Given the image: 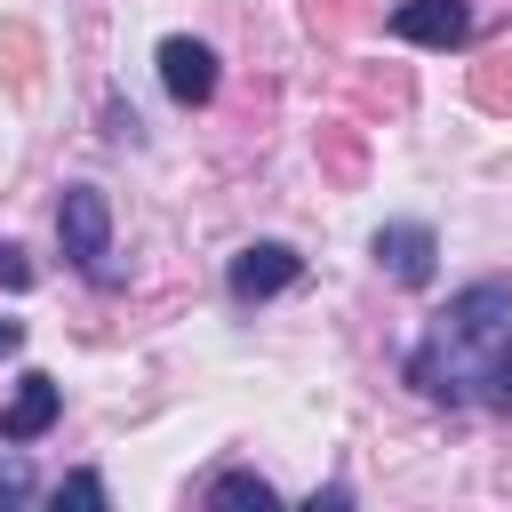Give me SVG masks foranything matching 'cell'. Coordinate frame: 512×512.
Instances as JSON below:
<instances>
[{
	"label": "cell",
	"instance_id": "cell-1",
	"mask_svg": "<svg viewBox=\"0 0 512 512\" xmlns=\"http://www.w3.org/2000/svg\"><path fill=\"white\" fill-rule=\"evenodd\" d=\"M504 344H512V280H472L464 296H448V312H432L424 344L408 352V384L456 408L472 384H488V360Z\"/></svg>",
	"mask_w": 512,
	"mask_h": 512
},
{
	"label": "cell",
	"instance_id": "cell-2",
	"mask_svg": "<svg viewBox=\"0 0 512 512\" xmlns=\"http://www.w3.org/2000/svg\"><path fill=\"white\" fill-rule=\"evenodd\" d=\"M56 240H64V256H72L96 288H112V280H120V272L104 264V256H112V200H104L96 184H72V192L56 200Z\"/></svg>",
	"mask_w": 512,
	"mask_h": 512
},
{
	"label": "cell",
	"instance_id": "cell-3",
	"mask_svg": "<svg viewBox=\"0 0 512 512\" xmlns=\"http://www.w3.org/2000/svg\"><path fill=\"white\" fill-rule=\"evenodd\" d=\"M56 416H64V384L32 368V376L16 384V400L0 408V440H8V448H32V440H40V432H48Z\"/></svg>",
	"mask_w": 512,
	"mask_h": 512
},
{
	"label": "cell",
	"instance_id": "cell-4",
	"mask_svg": "<svg viewBox=\"0 0 512 512\" xmlns=\"http://www.w3.org/2000/svg\"><path fill=\"white\" fill-rule=\"evenodd\" d=\"M296 272H304V256H296V248L256 240V248H240V256H232V296H240V304H264V296H280Z\"/></svg>",
	"mask_w": 512,
	"mask_h": 512
},
{
	"label": "cell",
	"instance_id": "cell-5",
	"mask_svg": "<svg viewBox=\"0 0 512 512\" xmlns=\"http://www.w3.org/2000/svg\"><path fill=\"white\" fill-rule=\"evenodd\" d=\"M392 32L416 40V48H456V40L472 32V8H464V0H400V8H392Z\"/></svg>",
	"mask_w": 512,
	"mask_h": 512
},
{
	"label": "cell",
	"instance_id": "cell-6",
	"mask_svg": "<svg viewBox=\"0 0 512 512\" xmlns=\"http://www.w3.org/2000/svg\"><path fill=\"white\" fill-rule=\"evenodd\" d=\"M160 88L176 96V104H208L216 96V56L200 48V40H160Z\"/></svg>",
	"mask_w": 512,
	"mask_h": 512
},
{
	"label": "cell",
	"instance_id": "cell-7",
	"mask_svg": "<svg viewBox=\"0 0 512 512\" xmlns=\"http://www.w3.org/2000/svg\"><path fill=\"white\" fill-rule=\"evenodd\" d=\"M432 256H440L432 224H384V232H376V264H384L400 288H424V280H432Z\"/></svg>",
	"mask_w": 512,
	"mask_h": 512
},
{
	"label": "cell",
	"instance_id": "cell-8",
	"mask_svg": "<svg viewBox=\"0 0 512 512\" xmlns=\"http://www.w3.org/2000/svg\"><path fill=\"white\" fill-rule=\"evenodd\" d=\"M208 504H272V480L264 472H224V480H208Z\"/></svg>",
	"mask_w": 512,
	"mask_h": 512
},
{
	"label": "cell",
	"instance_id": "cell-9",
	"mask_svg": "<svg viewBox=\"0 0 512 512\" xmlns=\"http://www.w3.org/2000/svg\"><path fill=\"white\" fill-rule=\"evenodd\" d=\"M488 408H504V416H512V344L488 360Z\"/></svg>",
	"mask_w": 512,
	"mask_h": 512
},
{
	"label": "cell",
	"instance_id": "cell-10",
	"mask_svg": "<svg viewBox=\"0 0 512 512\" xmlns=\"http://www.w3.org/2000/svg\"><path fill=\"white\" fill-rule=\"evenodd\" d=\"M56 504H104V480L96 472H72V480H56Z\"/></svg>",
	"mask_w": 512,
	"mask_h": 512
},
{
	"label": "cell",
	"instance_id": "cell-11",
	"mask_svg": "<svg viewBox=\"0 0 512 512\" xmlns=\"http://www.w3.org/2000/svg\"><path fill=\"white\" fill-rule=\"evenodd\" d=\"M0 288H32V264H24V248H8V240H0Z\"/></svg>",
	"mask_w": 512,
	"mask_h": 512
},
{
	"label": "cell",
	"instance_id": "cell-12",
	"mask_svg": "<svg viewBox=\"0 0 512 512\" xmlns=\"http://www.w3.org/2000/svg\"><path fill=\"white\" fill-rule=\"evenodd\" d=\"M32 496V472L24 464H0V504H24Z\"/></svg>",
	"mask_w": 512,
	"mask_h": 512
},
{
	"label": "cell",
	"instance_id": "cell-13",
	"mask_svg": "<svg viewBox=\"0 0 512 512\" xmlns=\"http://www.w3.org/2000/svg\"><path fill=\"white\" fill-rule=\"evenodd\" d=\"M16 344H24V328H16V320H0V352H16Z\"/></svg>",
	"mask_w": 512,
	"mask_h": 512
}]
</instances>
